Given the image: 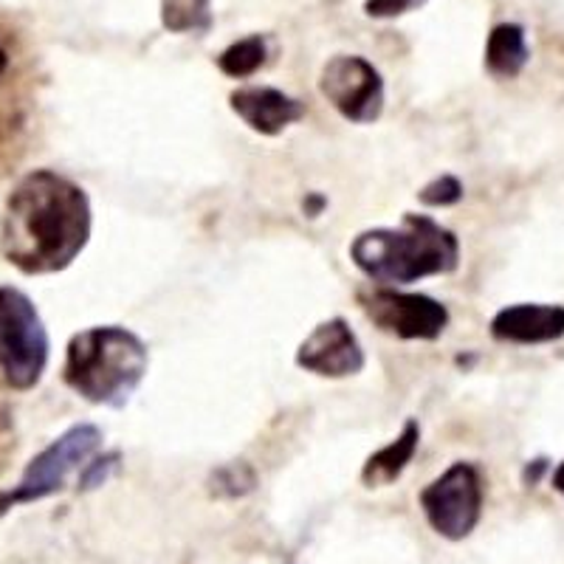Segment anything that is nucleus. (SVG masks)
Listing matches in <instances>:
<instances>
[{
	"label": "nucleus",
	"instance_id": "f257e3e1",
	"mask_svg": "<svg viewBox=\"0 0 564 564\" xmlns=\"http://www.w3.org/2000/svg\"><path fill=\"white\" fill-rule=\"evenodd\" d=\"M90 229L94 212L83 186L54 170H34L9 193L0 251L23 274H57L83 254Z\"/></svg>",
	"mask_w": 564,
	"mask_h": 564
},
{
	"label": "nucleus",
	"instance_id": "f03ea898",
	"mask_svg": "<svg viewBox=\"0 0 564 564\" xmlns=\"http://www.w3.org/2000/svg\"><path fill=\"white\" fill-rule=\"evenodd\" d=\"M352 265L379 285H412L426 276H443L460 265V240L430 215L406 212L398 229L379 226L356 235L350 243Z\"/></svg>",
	"mask_w": 564,
	"mask_h": 564
},
{
	"label": "nucleus",
	"instance_id": "7ed1b4c3",
	"mask_svg": "<svg viewBox=\"0 0 564 564\" xmlns=\"http://www.w3.org/2000/svg\"><path fill=\"white\" fill-rule=\"evenodd\" d=\"M148 345L122 325L85 327L70 336L63 379L79 398L122 410L148 376Z\"/></svg>",
	"mask_w": 564,
	"mask_h": 564
},
{
	"label": "nucleus",
	"instance_id": "20e7f679",
	"mask_svg": "<svg viewBox=\"0 0 564 564\" xmlns=\"http://www.w3.org/2000/svg\"><path fill=\"white\" fill-rule=\"evenodd\" d=\"M48 367V334L34 302L14 285H0V372L12 390L40 384Z\"/></svg>",
	"mask_w": 564,
	"mask_h": 564
},
{
	"label": "nucleus",
	"instance_id": "39448f33",
	"mask_svg": "<svg viewBox=\"0 0 564 564\" xmlns=\"http://www.w3.org/2000/svg\"><path fill=\"white\" fill-rule=\"evenodd\" d=\"M102 449V430L94 423H77L65 430L57 441H52L40 455L29 460L20 482L0 494V517L18 506L45 500L63 491L65 480L85 466L90 457Z\"/></svg>",
	"mask_w": 564,
	"mask_h": 564
},
{
	"label": "nucleus",
	"instance_id": "423d86ee",
	"mask_svg": "<svg viewBox=\"0 0 564 564\" xmlns=\"http://www.w3.org/2000/svg\"><path fill=\"white\" fill-rule=\"evenodd\" d=\"M417 502L437 536L463 542L480 525L482 502H486L482 471L475 463H452L441 477L423 488Z\"/></svg>",
	"mask_w": 564,
	"mask_h": 564
},
{
	"label": "nucleus",
	"instance_id": "0eeeda50",
	"mask_svg": "<svg viewBox=\"0 0 564 564\" xmlns=\"http://www.w3.org/2000/svg\"><path fill=\"white\" fill-rule=\"evenodd\" d=\"M319 94L352 124L379 122L387 90L379 68L359 54H336L322 65Z\"/></svg>",
	"mask_w": 564,
	"mask_h": 564
},
{
	"label": "nucleus",
	"instance_id": "6e6552de",
	"mask_svg": "<svg viewBox=\"0 0 564 564\" xmlns=\"http://www.w3.org/2000/svg\"><path fill=\"white\" fill-rule=\"evenodd\" d=\"M367 319L379 327L381 334L404 341H435L449 327L446 305L426 294H410L390 285L359 296Z\"/></svg>",
	"mask_w": 564,
	"mask_h": 564
},
{
	"label": "nucleus",
	"instance_id": "1a4fd4ad",
	"mask_svg": "<svg viewBox=\"0 0 564 564\" xmlns=\"http://www.w3.org/2000/svg\"><path fill=\"white\" fill-rule=\"evenodd\" d=\"M365 365V347H361L359 336L352 334V327L341 316L319 322L296 347V367L305 372H314L319 379L359 376Z\"/></svg>",
	"mask_w": 564,
	"mask_h": 564
},
{
	"label": "nucleus",
	"instance_id": "9d476101",
	"mask_svg": "<svg viewBox=\"0 0 564 564\" xmlns=\"http://www.w3.org/2000/svg\"><path fill=\"white\" fill-rule=\"evenodd\" d=\"M229 108L240 122L260 135H280L305 116V105L271 85H246L231 90Z\"/></svg>",
	"mask_w": 564,
	"mask_h": 564
},
{
	"label": "nucleus",
	"instance_id": "9b49d317",
	"mask_svg": "<svg viewBox=\"0 0 564 564\" xmlns=\"http://www.w3.org/2000/svg\"><path fill=\"white\" fill-rule=\"evenodd\" d=\"M491 336L508 345H547L564 336V305L520 302L497 311L491 319Z\"/></svg>",
	"mask_w": 564,
	"mask_h": 564
},
{
	"label": "nucleus",
	"instance_id": "f8f14e48",
	"mask_svg": "<svg viewBox=\"0 0 564 564\" xmlns=\"http://www.w3.org/2000/svg\"><path fill=\"white\" fill-rule=\"evenodd\" d=\"M417 443H421V423L415 417L401 426L398 437H392L387 446H381L379 452H372L367 457V463L361 466V482L367 488H387L404 475L406 466L412 463L417 452Z\"/></svg>",
	"mask_w": 564,
	"mask_h": 564
},
{
	"label": "nucleus",
	"instance_id": "ddd939ff",
	"mask_svg": "<svg viewBox=\"0 0 564 564\" xmlns=\"http://www.w3.org/2000/svg\"><path fill=\"white\" fill-rule=\"evenodd\" d=\"M531 59L525 29L520 23H500L486 40V70L494 79L520 77Z\"/></svg>",
	"mask_w": 564,
	"mask_h": 564
},
{
	"label": "nucleus",
	"instance_id": "4468645a",
	"mask_svg": "<svg viewBox=\"0 0 564 564\" xmlns=\"http://www.w3.org/2000/svg\"><path fill=\"white\" fill-rule=\"evenodd\" d=\"M265 59H269V43H265V37L249 34V37L238 40V43L226 45L218 57V68L229 79H249L263 68Z\"/></svg>",
	"mask_w": 564,
	"mask_h": 564
},
{
	"label": "nucleus",
	"instance_id": "2eb2a0df",
	"mask_svg": "<svg viewBox=\"0 0 564 564\" xmlns=\"http://www.w3.org/2000/svg\"><path fill=\"white\" fill-rule=\"evenodd\" d=\"M212 0H161V26L173 34L206 32L212 26Z\"/></svg>",
	"mask_w": 564,
	"mask_h": 564
},
{
	"label": "nucleus",
	"instance_id": "dca6fc26",
	"mask_svg": "<svg viewBox=\"0 0 564 564\" xmlns=\"http://www.w3.org/2000/svg\"><path fill=\"white\" fill-rule=\"evenodd\" d=\"M257 477L246 463H231L215 471V486L212 491L220 494V497H243V494L254 491Z\"/></svg>",
	"mask_w": 564,
	"mask_h": 564
},
{
	"label": "nucleus",
	"instance_id": "f3484780",
	"mask_svg": "<svg viewBox=\"0 0 564 564\" xmlns=\"http://www.w3.org/2000/svg\"><path fill=\"white\" fill-rule=\"evenodd\" d=\"M463 198V184L455 175H437L430 184L423 186L417 193V200L423 206H432V209H443V206H455Z\"/></svg>",
	"mask_w": 564,
	"mask_h": 564
},
{
	"label": "nucleus",
	"instance_id": "a211bd4d",
	"mask_svg": "<svg viewBox=\"0 0 564 564\" xmlns=\"http://www.w3.org/2000/svg\"><path fill=\"white\" fill-rule=\"evenodd\" d=\"M119 460H122L119 452H105V455H99L97 452V455L90 457V460L83 466V475H79V491H94V488L105 486V482L116 475Z\"/></svg>",
	"mask_w": 564,
	"mask_h": 564
},
{
	"label": "nucleus",
	"instance_id": "6ab92c4d",
	"mask_svg": "<svg viewBox=\"0 0 564 564\" xmlns=\"http://www.w3.org/2000/svg\"><path fill=\"white\" fill-rule=\"evenodd\" d=\"M426 0H365V12L370 18L379 20H390V18H401V14H410L415 9H421Z\"/></svg>",
	"mask_w": 564,
	"mask_h": 564
},
{
	"label": "nucleus",
	"instance_id": "aec40b11",
	"mask_svg": "<svg viewBox=\"0 0 564 564\" xmlns=\"http://www.w3.org/2000/svg\"><path fill=\"white\" fill-rule=\"evenodd\" d=\"M322 206H325V198H322V195H311V198L305 200V212H308L311 218H316V215H319Z\"/></svg>",
	"mask_w": 564,
	"mask_h": 564
},
{
	"label": "nucleus",
	"instance_id": "412c9836",
	"mask_svg": "<svg viewBox=\"0 0 564 564\" xmlns=\"http://www.w3.org/2000/svg\"><path fill=\"white\" fill-rule=\"evenodd\" d=\"M553 491H558L564 497V460L558 463L556 466V471H553Z\"/></svg>",
	"mask_w": 564,
	"mask_h": 564
},
{
	"label": "nucleus",
	"instance_id": "4be33fe9",
	"mask_svg": "<svg viewBox=\"0 0 564 564\" xmlns=\"http://www.w3.org/2000/svg\"><path fill=\"white\" fill-rule=\"evenodd\" d=\"M3 70H7V52L0 48V77H3Z\"/></svg>",
	"mask_w": 564,
	"mask_h": 564
}]
</instances>
